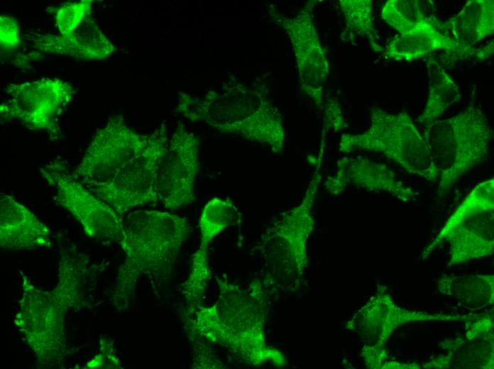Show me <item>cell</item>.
Wrapping results in <instances>:
<instances>
[{
	"label": "cell",
	"instance_id": "cell-10",
	"mask_svg": "<svg viewBox=\"0 0 494 369\" xmlns=\"http://www.w3.org/2000/svg\"><path fill=\"white\" fill-rule=\"evenodd\" d=\"M40 172L47 183L56 189L58 204L71 213L88 236L98 240L120 241L123 231L121 216L72 177L65 161H50L40 169Z\"/></svg>",
	"mask_w": 494,
	"mask_h": 369
},
{
	"label": "cell",
	"instance_id": "cell-14",
	"mask_svg": "<svg viewBox=\"0 0 494 369\" xmlns=\"http://www.w3.org/2000/svg\"><path fill=\"white\" fill-rule=\"evenodd\" d=\"M199 143L194 133L178 126L168 142L158 164L156 192L158 200L170 211L195 200L199 169Z\"/></svg>",
	"mask_w": 494,
	"mask_h": 369
},
{
	"label": "cell",
	"instance_id": "cell-7",
	"mask_svg": "<svg viewBox=\"0 0 494 369\" xmlns=\"http://www.w3.org/2000/svg\"><path fill=\"white\" fill-rule=\"evenodd\" d=\"M449 243L448 266L465 264L493 253L494 180L478 183L464 198L435 238L424 249L425 259Z\"/></svg>",
	"mask_w": 494,
	"mask_h": 369
},
{
	"label": "cell",
	"instance_id": "cell-6",
	"mask_svg": "<svg viewBox=\"0 0 494 369\" xmlns=\"http://www.w3.org/2000/svg\"><path fill=\"white\" fill-rule=\"evenodd\" d=\"M369 121L368 128L363 132L341 136L340 152L365 150L380 153L409 174L429 182H438L439 172L427 143L407 112L390 113L375 107L370 111Z\"/></svg>",
	"mask_w": 494,
	"mask_h": 369
},
{
	"label": "cell",
	"instance_id": "cell-2",
	"mask_svg": "<svg viewBox=\"0 0 494 369\" xmlns=\"http://www.w3.org/2000/svg\"><path fill=\"white\" fill-rule=\"evenodd\" d=\"M190 231L185 217L167 211L138 210L128 214L119 241L125 259L116 285L118 304L128 303L142 275L170 274Z\"/></svg>",
	"mask_w": 494,
	"mask_h": 369
},
{
	"label": "cell",
	"instance_id": "cell-29",
	"mask_svg": "<svg viewBox=\"0 0 494 369\" xmlns=\"http://www.w3.org/2000/svg\"><path fill=\"white\" fill-rule=\"evenodd\" d=\"M388 351L385 347H375L363 345L361 356L366 368L384 369L388 361Z\"/></svg>",
	"mask_w": 494,
	"mask_h": 369
},
{
	"label": "cell",
	"instance_id": "cell-11",
	"mask_svg": "<svg viewBox=\"0 0 494 369\" xmlns=\"http://www.w3.org/2000/svg\"><path fill=\"white\" fill-rule=\"evenodd\" d=\"M317 2L307 1L290 17L278 11H273L271 15L290 40L302 91L321 107L329 62L314 21V9Z\"/></svg>",
	"mask_w": 494,
	"mask_h": 369
},
{
	"label": "cell",
	"instance_id": "cell-9",
	"mask_svg": "<svg viewBox=\"0 0 494 369\" xmlns=\"http://www.w3.org/2000/svg\"><path fill=\"white\" fill-rule=\"evenodd\" d=\"M168 145L165 128L151 134L148 144L124 165L109 182L89 187L121 216L136 207L158 200L156 175Z\"/></svg>",
	"mask_w": 494,
	"mask_h": 369
},
{
	"label": "cell",
	"instance_id": "cell-18",
	"mask_svg": "<svg viewBox=\"0 0 494 369\" xmlns=\"http://www.w3.org/2000/svg\"><path fill=\"white\" fill-rule=\"evenodd\" d=\"M50 229L10 194L0 196V245L16 251L51 246Z\"/></svg>",
	"mask_w": 494,
	"mask_h": 369
},
{
	"label": "cell",
	"instance_id": "cell-3",
	"mask_svg": "<svg viewBox=\"0 0 494 369\" xmlns=\"http://www.w3.org/2000/svg\"><path fill=\"white\" fill-rule=\"evenodd\" d=\"M322 150L302 199L268 227L256 247L265 267V282L282 292L298 290L307 272V245L315 225V202L322 178Z\"/></svg>",
	"mask_w": 494,
	"mask_h": 369
},
{
	"label": "cell",
	"instance_id": "cell-8",
	"mask_svg": "<svg viewBox=\"0 0 494 369\" xmlns=\"http://www.w3.org/2000/svg\"><path fill=\"white\" fill-rule=\"evenodd\" d=\"M77 299L60 285L48 292L31 288L25 291L16 323L41 361L58 360L63 355L64 315Z\"/></svg>",
	"mask_w": 494,
	"mask_h": 369
},
{
	"label": "cell",
	"instance_id": "cell-30",
	"mask_svg": "<svg viewBox=\"0 0 494 369\" xmlns=\"http://www.w3.org/2000/svg\"><path fill=\"white\" fill-rule=\"evenodd\" d=\"M323 133L329 129L338 131L343 128L344 119L340 106L336 102L326 104L324 109Z\"/></svg>",
	"mask_w": 494,
	"mask_h": 369
},
{
	"label": "cell",
	"instance_id": "cell-16",
	"mask_svg": "<svg viewBox=\"0 0 494 369\" xmlns=\"http://www.w3.org/2000/svg\"><path fill=\"white\" fill-rule=\"evenodd\" d=\"M462 337L439 343L444 353L421 368L493 369L494 368L493 311L466 314Z\"/></svg>",
	"mask_w": 494,
	"mask_h": 369
},
{
	"label": "cell",
	"instance_id": "cell-27",
	"mask_svg": "<svg viewBox=\"0 0 494 369\" xmlns=\"http://www.w3.org/2000/svg\"><path fill=\"white\" fill-rule=\"evenodd\" d=\"M91 2L82 1L67 3L59 7L56 13V21L60 34L72 33L87 18Z\"/></svg>",
	"mask_w": 494,
	"mask_h": 369
},
{
	"label": "cell",
	"instance_id": "cell-22",
	"mask_svg": "<svg viewBox=\"0 0 494 369\" xmlns=\"http://www.w3.org/2000/svg\"><path fill=\"white\" fill-rule=\"evenodd\" d=\"M437 286L441 294L473 311L494 302V275L491 274L443 276Z\"/></svg>",
	"mask_w": 494,
	"mask_h": 369
},
{
	"label": "cell",
	"instance_id": "cell-4",
	"mask_svg": "<svg viewBox=\"0 0 494 369\" xmlns=\"http://www.w3.org/2000/svg\"><path fill=\"white\" fill-rule=\"evenodd\" d=\"M180 111L192 121L237 134L281 153L285 133L278 109L261 93L237 84L221 96L199 103L187 102Z\"/></svg>",
	"mask_w": 494,
	"mask_h": 369
},
{
	"label": "cell",
	"instance_id": "cell-26",
	"mask_svg": "<svg viewBox=\"0 0 494 369\" xmlns=\"http://www.w3.org/2000/svg\"><path fill=\"white\" fill-rule=\"evenodd\" d=\"M238 211L229 199L214 197L203 208L199 218L201 237L212 240L238 219Z\"/></svg>",
	"mask_w": 494,
	"mask_h": 369
},
{
	"label": "cell",
	"instance_id": "cell-5",
	"mask_svg": "<svg viewBox=\"0 0 494 369\" xmlns=\"http://www.w3.org/2000/svg\"><path fill=\"white\" fill-rule=\"evenodd\" d=\"M492 136L485 114L475 106L424 127L422 137L439 172V197L446 194L463 175L487 159Z\"/></svg>",
	"mask_w": 494,
	"mask_h": 369
},
{
	"label": "cell",
	"instance_id": "cell-1",
	"mask_svg": "<svg viewBox=\"0 0 494 369\" xmlns=\"http://www.w3.org/2000/svg\"><path fill=\"white\" fill-rule=\"evenodd\" d=\"M216 279L218 298L211 306H200L187 321L192 334L224 348L248 365L284 367L283 353L266 341L268 297L261 282L241 285L225 277Z\"/></svg>",
	"mask_w": 494,
	"mask_h": 369
},
{
	"label": "cell",
	"instance_id": "cell-13",
	"mask_svg": "<svg viewBox=\"0 0 494 369\" xmlns=\"http://www.w3.org/2000/svg\"><path fill=\"white\" fill-rule=\"evenodd\" d=\"M466 315L410 310L397 305L384 286H380L367 302L346 321L345 329L355 333L363 345L385 347L393 334L412 323L463 321Z\"/></svg>",
	"mask_w": 494,
	"mask_h": 369
},
{
	"label": "cell",
	"instance_id": "cell-19",
	"mask_svg": "<svg viewBox=\"0 0 494 369\" xmlns=\"http://www.w3.org/2000/svg\"><path fill=\"white\" fill-rule=\"evenodd\" d=\"M28 39L34 42V48L43 52L82 59H102L114 50L111 42L89 17L70 33L60 35L37 34L29 36Z\"/></svg>",
	"mask_w": 494,
	"mask_h": 369
},
{
	"label": "cell",
	"instance_id": "cell-25",
	"mask_svg": "<svg viewBox=\"0 0 494 369\" xmlns=\"http://www.w3.org/2000/svg\"><path fill=\"white\" fill-rule=\"evenodd\" d=\"M339 4L344 15L346 33L367 38L373 52L383 53L384 48L380 45L374 28L372 1L340 0Z\"/></svg>",
	"mask_w": 494,
	"mask_h": 369
},
{
	"label": "cell",
	"instance_id": "cell-15",
	"mask_svg": "<svg viewBox=\"0 0 494 369\" xmlns=\"http://www.w3.org/2000/svg\"><path fill=\"white\" fill-rule=\"evenodd\" d=\"M10 97L1 103V121L19 120L35 130L56 132V118L73 95L72 87L58 79L12 84Z\"/></svg>",
	"mask_w": 494,
	"mask_h": 369
},
{
	"label": "cell",
	"instance_id": "cell-28",
	"mask_svg": "<svg viewBox=\"0 0 494 369\" xmlns=\"http://www.w3.org/2000/svg\"><path fill=\"white\" fill-rule=\"evenodd\" d=\"M20 43L18 26L16 21L7 16H1V49L16 48Z\"/></svg>",
	"mask_w": 494,
	"mask_h": 369
},
{
	"label": "cell",
	"instance_id": "cell-20",
	"mask_svg": "<svg viewBox=\"0 0 494 369\" xmlns=\"http://www.w3.org/2000/svg\"><path fill=\"white\" fill-rule=\"evenodd\" d=\"M441 50L463 55L464 57L484 59L492 55L493 41L485 46L467 50L461 48L451 38L440 31L397 34L388 41L383 53L388 59L412 61Z\"/></svg>",
	"mask_w": 494,
	"mask_h": 369
},
{
	"label": "cell",
	"instance_id": "cell-21",
	"mask_svg": "<svg viewBox=\"0 0 494 369\" xmlns=\"http://www.w3.org/2000/svg\"><path fill=\"white\" fill-rule=\"evenodd\" d=\"M442 28L461 48L476 49V43L494 32V1H467L456 16L443 23Z\"/></svg>",
	"mask_w": 494,
	"mask_h": 369
},
{
	"label": "cell",
	"instance_id": "cell-17",
	"mask_svg": "<svg viewBox=\"0 0 494 369\" xmlns=\"http://www.w3.org/2000/svg\"><path fill=\"white\" fill-rule=\"evenodd\" d=\"M324 187L331 195H339L346 188L354 187L387 193L404 202L416 199L415 192L387 165L362 156L340 159L335 171L326 178Z\"/></svg>",
	"mask_w": 494,
	"mask_h": 369
},
{
	"label": "cell",
	"instance_id": "cell-23",
	"mask_svg": "<svg viewBox=\"0 0 494 369\" xmlns=\"http://www.w3.org/2000/svg\"><path fill=\"white\" fill-rule=\"evenodd\" d=\"M429 92L425 106L418 123L427 126L462 96L460 89L451 77L435 61L427 64Z\"/></svg>",
	"mask_w": 494,
	"mask_h": 369
},
{
	"label": "cell",
	"instance_id": "cell-12",
	"mask_svg": "<svg viewBox=\"0 0 494 369\" xmlns=\"http://www.w3.org/2000/svg\"><path fill=\"white\" fill-rule=\"evenodd\" d=\"M150 138L131 129L119 116L111 117L95 134L77 166V177L88 187L109 182Z\"/></svg>",
	"mask_w": 494,
	"mask_h": 369
},
{
	"label": "cell",
	"instance_id": "cell-24",
	"mask_svg": "<svg viewBox=\"0 0 494 369\" xmlns=\"http://www.w3.org/2000/svg\"><path fill=\"white\" fill-rule=\"evenodd\" d=\"M381 18L400 35L437 31L443 26L423 12L417 0H388L382 8Z\"/></svg>",
	"mask_w": 494,
	"mask_h": 369
}]
</instances>
